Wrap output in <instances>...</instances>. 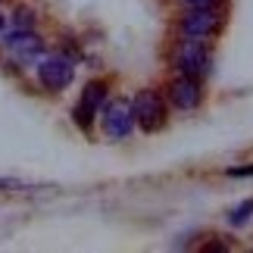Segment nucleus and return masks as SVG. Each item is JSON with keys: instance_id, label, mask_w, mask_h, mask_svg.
<instances>
[{"instance_id": "obj_8", "label": "nucleus", "mask_w": 253, "mask_h": 253, "mask_svg": "<svg viewBox=\"0 0 253 253\" xmlns=\"http://www.w3.org/2000/svg\"><path fill=\"white\" fill-rule=\"evenodd\" d=\"M169 100L178 106V110H184V113L197 110L200 100H203L200 82H197V79H191V75H178V79L169 84Z\"/></svg>"}, {"instance_id": "obj_3", "label": "nucleus", "mask_w": 253, "mask_h": 253, "mask_svg": "<svg viewBox=\"0 0 253 253\" xmlns=\"http://www.w3.org/2000/svg\"><path fill=\"white\" fill-rule=\"evenodd\" d=\"M222 22H225V16L216 9V3L212 6H191L178 19V32H181V38H212L222 28Z\"/></svg>"}, {"instance_id": "obj_10", "label": "nucleus", "mask_w": 253, "mask_h": 253, "mask_svg": "<svg viewBox=\"0 0 253 253\" xmlns=\"http://www.w3.org/2000/svg\"><path fill=\"white\" fill-rule=\"evenodd\" d=\"M35 184H28L22 178H0V191H32Z\"/></svg>"}, {"instance_id": "obj_11", "label": "nucleus", "mask_w": 253, "mask_h": 253, "mask_svg": "<svg viewBox=\"0 0 253 253\" xmlns=\"http://www.w3.org/2000/svg\"><path fill=\"white\" fill-rule=\"evenodd\" d=\"M32 25H35V16L28 13V9H19L13 16V28H32Z\"/></svg>"}, {"instance_id": "obj_14", "label": "nucleus", "mask_w": 253, "mask_h": 253, "mask_svg": "<svg viewBox=\"0 0 253 253\" xmlns=\"http://www.w3.org/2000/svg\"><path fill=\"white\" fill-rule=\"evenodd\" d=\"M3 32H6V19L0 16V35H3Z\"/></svg>"}, {"instance_id": "obj_5", "label": "nucleus", "mask_w": 253, "mask_h": 253, "mask_svg": "<svg viewBox=\"0 0 253 253\" xmlns=\"http://www.w3.org/2000/svg\"><path fill=\"white\" fill-rule=\"evenodd\" d=\"M35 72L41 87H47V91H66L75 79V66L66 56H41L35 63Z\"/></svg>"}, {"instance_id": "obj_13", "label": "nucleus", "mask_w": 253, "mask_h": 253, "mask_svg": "<svg viewBox=\"0 0 253 253\" xmlns=\"http://www.w3.org/2000/svg\"><path fill=\"white\" fill-rule=\"evenodd\" d=\"M184 3H188V6H212L216 0H184Z\"/></svg>"}, {"instance_id": "obj_4", "label": "nucleus", "mask_w": 253, "mask_h": 253, "mask_svg": "<svg viewBox=\"0 0 253 253\" xmlns=\"http://www.w3.org/2000/svg\"><path fill=\"white\" fill-rule=\"evenodd\" d=\"M0 44L6 47V53L13 56V60L25 63V66L38 63L41 53H44V41L32 32V28H9V32L0 35Z\"/></svg>"}, {"instance_id": "obj_1", "label": "nucleus", "mask_w": 253, "mask_h": 253, "mask_svg": "<svg viewBox=\"0 0 253 253\" xmlns=\"http://www.w3.org/2000/svg\"><path fill=\"white\" fill-rule=\"evenodd\" d=\"M175 66L181 69V75L191 79H207L212 72V44L210 38H181L175 47Z\"/></svg>"}, {"instance_id": "obj_12", "label": "nucleus", "mask_w": 253, "mask_h": 253, "mask_svg": "<svg viewBox=\"0 0 253 253\" xmlns=\"http://www.w3.org/2000/svg\"><path fill=\"white\" fill-rule=\"evenodd\" d=\"M231 178H253V166H235V169H228Z\"/></svg>"}, {"instance_id": "obj_2", "label": "nucleus", "mask_w": 253, "mask_h": 253, "mask_svg": "<svg viewBox=\"0 0 253 253\" xmlns=\"http://www.w3.org/2000/svg\"><path fill=\"white\" fill-rule=\"evenodd\" d=\"M131 113H134V122L141 125V131H160L163 125H166V100H163L160 91H153V87H144V91L134 94L131 100Z\"/></svg>"}, {"instance_id": "obj_6", "label": "nucleus", "mask_w": 253, "mask_h": 253, "mask_svg": "<svg viewBox=\"0 0 253 253\" xmlns=\"http://www.w3.org/2000/svg\"><path fill=\"white\" fill-rule=\"evenodd\" d=\"M100 122H103V134L113 141H122L128 138L131 128H134V113H131V103L125 100H110L100 106Z\"/></svg>"}, {"instance_id": "obj_7", "label": "nucleus", "mask_w": 253, "mask_h": 253, "mask_svg": "<svg viewBox=\"0 0 253 253\" xmlns=\"http://www.w3.org/2000/svg\"><path fill=\"white\" fill-rule=\"evenodd\" d=\"M103 103H106V84H103V82H91V84L82 91V100L75 103V113H72L75 122H79L82 128H87V125H91V119L100 113Z\"/></svg>"}, {"instance_id": "obj_9", "label": "nucleus", "mask_w": 253, "mask_h": 253, "mask_svg": "<svg viewBox=\"0 0 253 253\" xmlns=\"http://www.w3.org/2000/svg\"><path fill=\"white\" fill-rule=\"evenodd\" d=\"M250 216H253V200H244L241 207H235L228 212V222L231 225H244V222H250Z\"/></svg>"}]
</instances>
